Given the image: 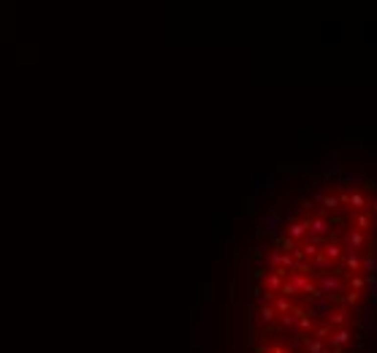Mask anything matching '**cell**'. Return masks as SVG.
<instances>
[{
	"instance_id": "6da1fadb",
	"label": "cell",
	"mask_w": 377,
	"mask_h": 353,
	"mask_svg": "<svg viewBox=\"0 0 377 353\" xmlns=\"http://www.w3.org/2000/svg\"><path fill=\"white\" fill-rule=\"evenodd\" d=\"M306 228H309V236L306 239L312 242H323L329 236V228H331V220H329V212H318V215H309L306 218Z\"/></svg>"
},
{
	"instance_id": "7a4b0ae2",
	"label": "cell",
	"mask_w": 377,
	"mask_h": 353,
	"mask_svg": "<svg viewBox=\"0 0 377 353\" xmlns=\"http://www.w3.org/2000/svg\"><path fill=\"white\" fill-rule=\"evenodd\" d=\"M318 288L323 291V299L334 302L336 294H339V288H342V275H336V272H326V275H318Z\"/></svg>"
},
{
	"instance_id": "3957f363",
	"label": "cell",
	"mask_w": 377,
	"mask_h": 353,
	"mask_svg": "<svg viewBox=\"0 0 377 353\" xmlns=\"http://www.w3.org/2000/svg\"><path fill=\"white\" fill-rule=\"evenodd\" d=\"M288 275H290V272H285V269H271V272H266V275H263L266 291H269V294H280V288H283V282L288 280Z\"/></svg>"
},
{
	"instance_id": "277c9868",
	"label": "cell",
	"mask_w": 377,
	"mask_h": 353,
	"mask_svg": "<svg viewBox=\"0 0 377 353\" xmlns=\"http://www.w3.org/2000/svg\"><path fill=\"white\" fill-rule=\"evenodd\" d=\"M339 239L345 242V245H348L345 250H364V245H366V234H361V231H355V228L342 231Z\"/></svg>"
},
{
	"instance_id": "5b68a950",
	"label": "cell",
	"mask_w": 377,
	"mask_h": 353,
	"mask_svg": "<svg viewBox=\"0 0 377 353\" xmlns=\"http://www.w3.org/2000/svg\"><path fill=\"white\" fill-rule=\"evenodd\" d=\"M274 321H277V312H274V307H271V304H266V307H260L258 315L253 318V326H255V329H269Z\"/></svg>"
},
{
	"instance_id": "8992f818",
	"label": "cell",
	"mask_w": 377,
	"mask_h": 353,
	"mask_svg": "<svg viewBox=\"0 0 377 353\" xmlns=\"http://www.w3.org/2000/svg\"><path fill=\"white\" fill-rule=\"evenodd\" d=\"M342 272H345V275H358L361 272V255L355 253V250H345V253H342Z\"/></svg>"
},
{
	"instance_id": "52a82bcc",
	"label": "cell",
	"mask_w": 377,
	"mask_h": 353,
	"mask_svg": "<svg viewBox=\"0 0 377 353\" xmlns=\"http://www.w3.org/2000/svg\"><path fill=\"white\" fill-rule=\"evenodd\" d=\"M350 340H353V331H350L348 326H342V329H334V331H331V337H329L326 342H329L334 351H342V348L348 345Z\"/></svg>"
},
{
	"instance_id": "ba28073f",
	"label": "cell",
	"mask_w": 377,
	"mask_h": 353,
	"mask_svg": "<svg viewBox=\"0 0 377 353\" xmlns=\"http://www.w3.org/2000/svg\"><path fill=\"white\" fill-rule=\"evenodd\" d=\"M288 239L293 242H306V236H309V228H306V218L304 220H290L288 223Z\"/></svg>"
},
{
	"instance_id": "9c48e42d",
	"label": "cell",
	"mask_w": 377,
	"mask_h": 353,
	"mask_svg": "<svg viewBox=\"0 0 377 353\" xmlns=\"http://www.w3.org/2000/svg\"><path fill=\"white\" fill-rule=\"evenodd\" d=\"M350 223H353L355 231H361V234H366V228L372 226V212L364 209V212H353L350 215Z\"/></svg>"
},
{
	"instance_id": "30bf717a",
	"label": "cell",
	"mask_w": 377,
	"mask_h": 353,
	"mask_svg": "<svg viewBox=\"0 0 377 353\" xmlns=\"http://www.w3.org/2000/svg\"><path fill=\"white\" fill-rule=\"evenodd\" d=\"M326 321H329V324H331V329H342V326H348V321H350V312H348V307H339V310H331Z\"/></svg>"
},
{
	"instance_id": "8fae6325",
	"label": "cell",
	"mask_w": 377,
	"mask_h": 353,
	"mask_svg": "<svg viewBox=\"0 0 377 353\" xmlns=\"http://www.w3.org/2000/svg\"><path fill=\"white\" fill-rule=\"evenodd\" d=\"M320 253H323L326 258H329L331 264H334V261H339V258H342V253H345V247H342L339 242H334V239H331V242H323V247H320Z\"/></svg>"
},
{
	"instance_id": "7c38bea8",
	"label": "cell",
	"mask_w": 377,
	"mask_h": 353,
	"mask_svg": "<svg viewBox=\"0 0 377 353\" xmlns=\"http://www.w3.org/2000/svg\"><path fill=\"white\" fill-rule=\"evenodd\" d=\"M271 307H274V312H277V318L280 315H288L290 310H293V299H288V296H274V299H271Z\"/></svg>"
},
{
	"instance_id": "4fadbf2b",
	"label": "cell",
	"mask_w": 377,
	"mask_h": 353,
	"mask_svg": "<svg viewBox=\"0 0 377 353\" xmlns=\"http://www.w3.org/2000/svg\"><path fill=\"white\" fill-rule=\"evenodd\" d=\"M329 312H331V302L329 299H315V302H309L306 315H323V318H329Z\"/></svg>"
},
{
	"instance_id": "5bb4252c",
	"label": "cell",
	"mask_w": 377,
	"mask_h": 353,
	"mask_svg": "<svg viewBox=\"0 0 377 353\" xmlns=\"http://www.w3.org/2000/svg\"><path fill=\"white\" fill-rule=\"evenodd\" d=\"M301 307H293V310L288 312V315H280L277 321H280V326H283V329H296V326H299V315H301Z\"/></svg>"
},
{
	"instance_id": "9a60e30c",
	"label": "cell",
	"mask_w": 377,
	"mask_h": 353,
	"mask_svg": "<svg viewBox=\"0 0 377 353\" xmlns=\"http://www.w3.org/2000/svg\"><path fill=\"white\" fill-rule=\"evenodd\" d=\"M361 269L366 272L364 277H377V258H375V253H364V255H361Z\"/></svg>"
},
{
	"instance_id": "2e32d148",
	"label": "cell",
	"mask_w": 377,
	"mask_h": 353,
	"mask_svg": "<svg viewBox=\"0 0 377 353\" xmlns=\"http://www.w3.org/2000/svg\"><path fill=\"white\" fill-rule=\"evenodd\" d=\"M309 269H312V272H315V275H326V272H329V269H331V261H329V258H326V255H323V253H318V255H315V258H312V261H309Z\"/></svg>"
},
{
	"instance_id": "e0dca14e",
	"label": "cell",
	"mask_w": 377,
	"mask_h": 353,
	"mask_svg": "<svg viewBox=\"0 0 377 353\" xmlns=\"http://www.w3.org/2000/svg\"><path fill=\"white\" fill-rule=\"evenodd\" d=\"M288 282H290V285H293V288L301 294V291H304L312 280H309V275H301V272H290V275H288Z\"/></svg>"
},
{
	"instance_id": "ac0fdd59",
	"label": "cell",
	"mask_w": 377,
	"mask_h": 353,
	"mask_svg": "<svg viewBox=\"0 0 377 353\" xmlns=\"http://www.w3.org/2000/svg\"><path fill=\"white\" fill-rule=\"evenodd\" d=\"M299 250H301V255H304V261H306V258L312 261L315 255L320 253V245H318V242H312V239H306V242H301Z\"/></svg>"
},
{
	"instance_id": "d6986e66",
	"label": "cell",
	"mask_w": 377,
	"mask_h": 353,
	"mask_svg": "<svg viewBox=\"0 0 377 353\" xmlns=\"http://www.w3.org/2000/svg\"><path fill=\"white\" fill-rule=\"evenodd\" d=\"M299 329H301V334H304V337H309V334H312V329H315V318L306 315V310L299 315Z\"/></svg>"
},
{
	"instance_id": "ffe728a7",
	"label": "cell",
	"mask_w": 377,
	"mask_h": 353,
	"mask_svg": "<svg viewBox=\"0 0 377 353\" xmlns=\"http://www.w3.org/2000/svg\"><path fill=\"white\" fill-rule=\"evenodd\" d=\"M263 228L269 231V234H280V228H283V220H280L274 212H269V215H266V220H263Z\"/></svg>"
},
{
	"instance_id": "44dd1931",
	"label": "cell",
	"mask_w": 377,
	"mask_h": 353,
	"mask_svg": "<svg viewBox=\"0 0 377 353\" xmlns=\"http://www.w3.org/2000/svg\"><path fill=\"white\" fill-rule=\"evenodd\" d=\"M304 348H306V353H326V342L323 340H315L312 334L304 337Z\"/></svg>"
},
{
	"instance_id": "7402d4cb",
	"label": "cell",
	"mask_w": 377,
	"mask_h": 353,
	"mask_svg": "<svg viewBox=\"0 0 377 353\" xmlns=\"http://www.w3.org/2000/svg\"><path fill=\"white\" fill-rule=\"evenodd\" d=\"M331 331H334V329H331V324H329V321H323V324H315V329H312V337H315V340H329V337H331Z\"/></svg>"
},
{
	"instance_id": "603a6c76",
	"label": "cell",
	"mask_w": 377,
	"mask_h": 353,
	"mask_svg": "<svg viewBox=\"0 0 377 353\" xmlns=\"http://www.w3.org/2000/svg\"><path fill=\"white\" fill-rule=\"evenodd\" d=\"M271 299H274V294H269L266 288H255L253 291V302H255V304H260V307L271 304Z\"/></svg>"
},
{
	"instance_id": "cb8c5ba5",
	"label": "cell",
	"mask_w": 377,
	"mask_h": 353,
	"mask_svg": "<svg viewBox=\"0 0 377 353\" xmlns=\"http://www.w3.org/2000/svg\"><path fill=\"white\" fill-rule=\"evenodd\" d=\"M348 206H353V212H364V209H366V199H364V193L353 190V193H350V204H348Z\"/></svg>"
},
{
	"instance_id": "d4e9b609",
	"label": "cell",
	"mask_w": 377,
	"mask_h": 353,
	"mask_svg": "<svg viewBox=\"0 0 377 353\" xmlns=\"http://www.w3.org/2000/svg\"><path fill=\"white\" fill-rule=\"evenodd\" d=\"M318 201L320 206H323V212H329V209H336L339 206V201H336V196H331V193H326V196H318Z\"/></svg>"
},
{
	"instance_id": "484cf974",
	"label": "cell",
	"mask_w": 377,
	"mask_h": 353,
	"mask_svg": "<svg viewBox=\"0 0 377 353\" xmlns=\"http://www.w3.org/2000/svg\"><path fill=\"white\" fill-rule=\"evenodd\" d=\"M366 280V299L377 304V277H364Z\"/></svg>"
},
{
	"instance_id": "4316f807",
	"label": "cell",
	"mask_w": 377,
	"mask_h": 353,
	"mask_svg": "<svg viewBox=\"0 0 377 353\" xmlns=\"http://www.w3.org/2000/svg\"><path fill=\"white\" fill-rule=\"evenodd\" d=\"M358 302H361V294H358V291H348V294L339 299V304H342V307H355Z\"/></svg>"
},
{
	"instance_id": "83f0119b",
	"label": "cell",
	"mask_w": 377,
	"mask_h": 353,
	"mask_svg": "<svg viewBox=\"0 0 377 353\" xmlns=\"http://www.w3.org/2000/svg\"><path fill=\"white\" fill-rule=\"evenodd\" d=\"M366 288V280H364V275H350V291H364Z\"/></svg>"
},
{
	"instance_id": "f1b7e54d",
	"label": "cell",
	"mask_w": 377,
	"mask_h": 353,
	"mask_svg": "<svg viewBox=\"0 0 377 353\" xmlns=\"http://www.w3.org/2000/svg\"><path fill=\"white\" fill-rule=\"evenodd\" d=\"M280 296H288V299H293V296H299V291H296L293 285L285 280V282H283V288H280Z\"/></svg>"
},
{
	"instance_id": "f546056e",
	"label": "cell",
	"mask_w": 377,
	"mask_h": 353,
	"mask_svg": "<svg viewBox=\"0 0 377 353\" xmlns=\"http://www.w3.org/2000/svg\"><path fill=\"white\" fill-rule=\"evenodd\" d=\"M339 182L342 185H355V182H358V174H342Z\"/></svg>"
},
{
	"instance_id": "4dcf8cb0",
	"label": "cell",
	"mask_w": 377,
	"mask_h": 353,
	"mask_svg": "<svg viewBox=\"0 0 377 353\" xmlns=\"http://www.w3.org/2000/svg\"><path fill=\"white\" fill-rule=\"evenodd\" d=\"M364 190H377V182L375 179H364Z\"/></svg>"
},
{
	"instance_id": "1f68e13d",
	"label": "cell",
	"mask_w": 377,
	"mask_h": 353,
	"mask_svg": "<svg viewBox=\"0 0 377 353\" xmlns=\"http://www.w3.org/2000/svg\"><path fill=\"white\" fill-rule=\"evenodd\" d=\"M263 353H288L283 345H274V348H269V351H263Z\"/></svg>"
},
{
	"instance_id": "d6a6232c",
	"label": "cell",
	"mask_w": 377,
	"mask_h": 353,
	"mask_svg": "<svg viewBox=\"0 0 377 353\" xmlns=\"http://www.w3.org/2000/svg\"><path fill=\"white\" fill-rule=\"evenodd\" d=\"M301 206H304V209H306V212H309V206H312V201L306 199V196H301Z\"/></svg>"
},
{
	"instance_id": "836d02e7",
	"label": "cell",
	"mask_w": 377,
	"mask_h": 353,
	"mask_svg": "<svg viewBox=\"0 0 377 353\" xmlns=\"http://www.w3.org/2000/svg\"><path fill=\"white\" fill-rule=\"evenodd\" d=\"M366 209H369V212H372V215H377V199H375V201H372V206H366Z\"/></svg>"
},
{
	"instance_id": "e575fe53",
	"label": "cell",
	"mask_w": 377,
	"mask_h": 353,
	"mask_svg": "<svg viewBox=\"0 0 377 353\" xmlns=\"http://www.w3.org/2000/svg\"><path fill=\"white\" fill-rule=\"evenodd\" d=\"M372 226H375V228H377V218H372Z\"/></svg>"
},
{
	"instance_id": "d590c367",
	"label": "cell",
	"mask_w": 377,
	"mask_h": 353,
	"mask_svg": "<svg viewBox=\"0 0 377 353\" xmlns=\"http://www.w3.org/2000/svg\"><path fill=\"white\" fill-rule=\"evenodd\" d=\"M334 353H342V351H334Z\"/></svg>"
}]
</instances>
